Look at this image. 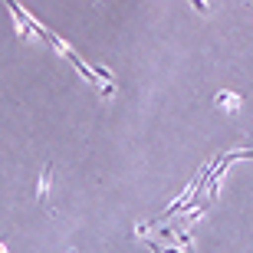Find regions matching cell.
<instances>
[{"label":"cell","mask_w":253,"mask_h":253,"mask_svg":"<svg viewBox=\"0 0 253 253\" xmlns=\"http://www.w3.org/2000/svg\"><path fill=\"white\" fill-rule=\"evenodd\" d=\"M217 105H220V109H240V105H244V99H240V95H234V92H220V95H217Z\"/></svg>","instance_id":"cell-2"},{"label":"cell","mask_w":253,"mask_h":253,"mask_svg":"<svg viewBox=\"0 0 253 253\" xmlns=\"http://www.w3.org/2000/svg\"><path fill=\"white\" fill-rule=\"evenodd\" d=\"M49 184H53V165H46V168H43V174H40V191H37L40 204H46V197H49Z\"/></svg>","instance_id":"cell-1"},{"label":"cell","mask_w":253,"mask_h":253,"mask_svg":"<svg viewBox=\"0 0 253 253\" xmlns=\"http://www.w3.org/2000/svg\"><path fill=\"white\" fill-rule=\"evenodd\" d=\"M0 253H7V250H3V244H0Z\"/></svg>","instance_id":"cell-3"}]
</instances>
